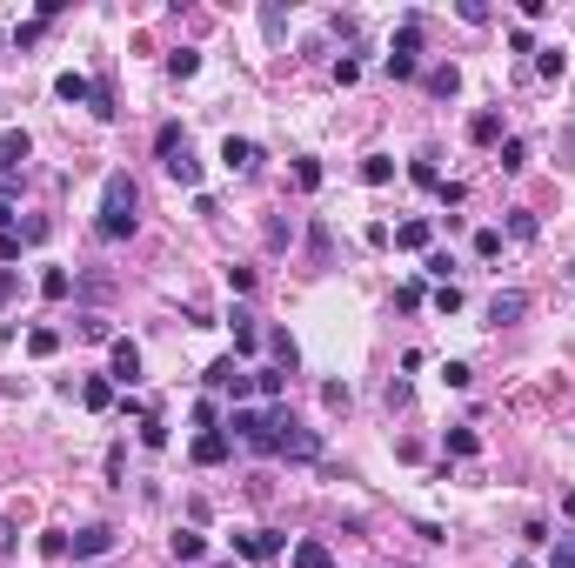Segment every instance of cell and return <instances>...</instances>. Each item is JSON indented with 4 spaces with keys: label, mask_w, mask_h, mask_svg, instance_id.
Returning a JSON list of instances; mask_svg holds the SVG:
<instances>
[{
    "label": "cell",
    "mask_w": 575,
    "mask_h": 568,
    "mask_svg": "<svg viewBox=\"0 0 575 568\" xmlns=\"http://www.w3.org/2000/svg\"><path fill=\"white\" fill-rule=\"evenodd\" d=\"M495 161H502V174H522V167H529V141H515V134H509Z\"/></svg>",
    "instance_id": "obj_21"
},
{
    "label": "cell",
    "mask_w": 575,
    "mask_h": 568,
    "mask_svg": "<svg viewBox=\"0 0 575 568\" xmlns=\"http://www.w3.org/2000/svg\"><path fill=\"white\" fill-rule=\"evenodd\" d=\"M388 81H415V54H388Z\"/></svg>",
    "instance_id": "obj_41"
},
{
    "label": "cell",
    "mask_w": 575,
    "mask_h": 568,
    "mask_svg": "<svg viewBox=\"0 0 575 568\" xmlns=\"http://www.w3.org/2000/svg\"><path fill=\"white\" fill-rule=\"evenodd\" d=\"M20 255V234H0V261H14Z\"/></svg>",
    "instance_id": "obj_51"
},
{
    "label": "cell",
    "mask_w": 575,
    "mask_h": 568,
    "mask_svg": "<svg viewBox=\"0 0 575 568\" xmlns=\"http://www.w3.org/2000/svg\"><path fill=\"white\" fill-rule=\"evenodd\" d=\"M295 568H334V555L321 541H295Z\"/></svg>",
    "instance_id": "obj_26"
},
{
    "label": "cell",
    "mask_w": 575,
    "mask_h": 568,
    "mask_svg": "<svg viewBox=\"0 0 575 568\" xmlns=\"http://www.w3.org/2000/svg\"><path fill=\"white\" fill-rule=\"evenodd\" d=\"M34 549H41V562H61V555H74V535H67V528H41Z\"/></svg>",
    "instance_id": "obj_18"
},
{
    "label": "cell",
    "mask_w": 575,
    "mask_h": 568,
    "mask_svg": "<svg viewBox=\"0 0 575 568\" xmlns=\"http://www.w3.org/2000/svg\"><path fill=\"white\" fill-rule=\"evenodd\" d=\"M469 141H475V148H495V141H502V114H495V107H482V114L469 120Z\"/></svg>",
    "instance_id": "obj_16"
},
{
    "label": "cell",
    "mask_w": 575,
    "mask_h": 568,
    "mask_svg": "<svg viewBox=\"0 0 575 568\" xmlns=\"http://www.w3.org/2000/svg\"><path fill=\"white\" fill-rule=\"evenodd\" d=\"M14 221H20V214L7 208V201H0V234H14Z\"/></svg>",
    "instance_id": "obj_52"
},
{
    "label": "cell",
    "mask_w": 575,
    "mask_h": 568,
    "mask_svg": "<svg viewBox=\"0 0 575 568\" xmlns=\"http://www.w3.org/2000/svg\"><path fill=\"white\" fill-rule=\"evenodd\" d=\"M509 234L515 241H535V234H542V221H535L529 208H509Z\"/></svg>",
    "instance_id": "obj_28"
},
{
    "label": "cell",
    "mask_w": 575,
    "mask_h": 568,
    "mask_svg": "<svg viewBox=\"0 0 575 568\" xmlns=\"http://www.w3.org/2000/svg\"><path fill=\"white\" fill-rule=\"evenodd\" d=\"M80 402H88L94 415H101V408H114V381H107V374H94V381H80Z\"/></svg>",
    "instance_id": "obj_19"
},
{
    "label": "cell",
    "mask_w": 575,
    "mask_h": 568,
    "mask_svg": "<svg viewBox=\"0 0 575 568\" xmlns=\"http://www.w3.org/2000/svg\"><path fill=\"white\" fill-rule=\"evenodd\" d=\"M362 180H368V188H388V180H395V161H388V154H368V161H362Z\"/></svg>",
    "instance_id": "obj_25"
},
{
    "label": "cell",
    "mask_w": 575,
    "mask_h": 568,
    "mask_svg": "<svg viewBox=\"0 0 575 568\" xmlns=\"http://www.w3.org/2000/svg\"><path fill=\"white\" fill-rule=\"evenodd\" d=\"M475 255H482V261L502 255V227H482V234H475Z\"/></svg>",
    "instance_id": "obj_38"
},
{
    "label": "cell",
    "mask_w": 575,
    "mask_h": 568,
    "mask_svg": "<svg viewBox=\"0 0 575 568\" xmlns=\"http://www.w3.org/2000/svg\"><path fill=\"white\" fill-rule=\"evenodd\" d=\"M167 74H174V81H195V74H201V54H195V47H174V54H167Z\"/></svg>",
    "instance_id": "obj_20"
},
{
    "label": "cell",
    "mask_w": 575,
    "mask_h": 568,
    "mask_svg": "<svg viewBox=\"0 0 575 568\" xmlns=\"http://www.w3.org/2000/svg\"><path fill=\"white\" fill-rule=\"evenodd\" d=\"M295 241V221H268V248H288Z\"/></svg>",
    "instance_id": "obj_48"
},
{
    "label": "cell",
    "mask_w": 575,
    "mask_h": 568,
    "mask_svg": "<svg viewBox=\"0 0 575 568\" xmlns=\"http://www.w3.org/2000/svg\"><path fill=\"white\" fill-rule=\"evenodd\" d=\"M422 268H428V274H435V281H441V288H448V268H455V261H448V255H435V248H428V261H422Z\"/></svg>",
    "instance_id": "obj_46"
},
{
    "label": "cell",
    "mask_w": 575,
    "mask_h": 568,
    "mask_svg": "<svg viewBox=\"0 0 575 568\" xmlns=\"http://www.w3.org/2000/svg\"><path fill=\"white\" fill-rule=\"evenodd\" d=\"M134 221H141V188L127 174H107V188H101V221H94V234L101 241H127L134 234Z\"/></svg>",
    "instance_id": "obj_2"
},
{
    "label": "cell",
    "mask_w": 575,
    "mask_h": 568,
    "mask_svg": "<svg viewBox=\"0 0 575 568\" xmlns=\"http://www.w3.org/2000/svg\"><path fill=\"white\" fill-rule=\"evenodd\" d=\"M0 555H14V522L0 515Z\"/></svg>",
    "instance_id": "obj_50"
},
{
    "label": "cell",
    "mask_w": 575,
    "mask_h": 568,
    "mask_svg": "<svg viewBox=\"0 0 575 568\" xmlns=\"http://www.w3.org/2000/svg\"><path fill=\"white\" fill-rule=\"evenodd\" d=\"M409 180H415V188H441V167H435V154H422V161H409Z\"/></svg>",
    "instance_id": "obj_29"
},
{
    "label": "cell",
    "mask_w": 575,
    "mask_h": 568,
    "mask_svg": "<svg viewBox=\"0 0 575 568\" xmlns=\"http://www.w3.org/2000/svg\"><path fill=\"white\" fill-rule=\"evenodd\" d=\"M227 328H234V355H255V348H261V328H255V314H248V308L227 314Z\"/></svg>",
    "instance_id": "obj_15"
},
{
    "label": "cell",
    "mask_w": 575,
    "mask_h": 568,
    "mask_svg": "<svg viewBox=\"0 0 575 568\" xmlns=\"http://www.w3.org/2000/svg\"><path fill=\"white\" fill-rule=\"evenodd\" d=\"M227 428H234V441H242V449L281 455V434L295 428V415H288L281 402H274V408H234V415H227Z\"/></svg>",
    "instance_id": "obj_1"
},
{
    "label": "cell",
    "mask_w": 575,
    "mask_h": 568,
    "mask_svg": "<svg viewBox=\"0 0 575 568\" xmlns=\"http://www.w3.org/2000/svg\"><path fill=\"white\" fill-rule=\"evenodd\" d=\"M535 74H542V81H562V74H569V54H562V47H542V54H535Z\"/></svg>",
    "instance_id": "obj_22"
},
{
    "label": "cell",
    "mask_w": 575,
    "mask_h": 568,
    "mask_svg": "<svg viewBox=\"0 0 575 568\" xmlns=\"http://www.w3.org/2000/svg\"><path fill=\"white\" fill-rule=\"evenodd\" d=\"M455 88H462V67H435V74H428V94H441V101H448Z\"/></svg>",
    "instance_id": "obj_31"
},
{
    "label": "cell",
    "mask_w": 575,
    "mask_h": 568,
    "mask_svg": "<svg viewBox=\"0 0 575 568\" xmlns=\"http://www.w3.org/2000/svg\"><path fill=\"white\" fill-rule=\"evenodd\" d=\"M14 288H20V281H14L7 268H0V301H14Z\"/></svg>",
    "instance_id": "obj_53"
},
{
    "label": "cell",
    "mask_w": 575,
    "mask_h": 568,
    "mask_svg": "<svg viewBox=\"0 0 575 568\" xmlns=\"http://www.w3.org/2000/svg\"><path fill=\"white\" fill-rule=\"evenodd\" d=\"M107 549H114V528H107V522H94V528H80V535H74V562H88V555H107Z\"/></svg>",
    "instance_id": "obj_14"
},
{
    "label": "cell",
    "mask_w": 575,
    "mask_h": 568,
    "mask_svg": "<svg viewBox=\"0 0 575 568\" xmlns=\"http://www.w3.org/2000/svg\"><path fill=\"white\" fill-rule=\"evenodd\" d=\"M448 455H462V462L482 455V434H475V428H448Z\"/></svg>",
    "instance_id": "obj_27"
},
{
    "label": "cell",
    "mask_w": 575,
    "mask_h": 568,
    "mask_svg": "<svg viewBox=\"0 0 575 568\" xmlns=\"http://www.w3.org/2000/svg\"><path fill=\"white\" fill-rule=\"evenodd\" d=\"M167 180H181V188H201V161H195V154H174V161H167Z\"/></svg>",
    "instance_id": "obj_23"
},
{
    "label": "cell",
    "mask_w": 575,
    "mask_h": 568,
    "mask_svg": "<svg viewBox=\"0 0 575 568\" xmlns=\"http://www.w3.org/2000/svg\"><path fill=\"white\" fill-rule=\"evenodd\" d=\"M321 402L334 408V415H349V402H355V388L349 381H321Z\"/></svg>",
    "instance_id": "obj_30"
},
{
    "label": "cell",
    "mask_w": 575,
    "mask_h": 568,
    "mask_svg": "<svg viewBox=\"0 0 575 568\" xmlns=\"http://www.w3.org/2000/svg\"><path fill=\"white\" fill-rule=\"evenodd\" d=\"M522 314H529V295H522V288H495V301H488V321H495V328H515Z\"/></svg>",
    "instance_id": "obj_5"
},
{
    "label": "cell",
    "mask_w": 575,
    "mask_h": 568,
    "mask_svg": "<svg viewBox=\"0 0 575 568\" xmlns=\"http://www.w3.org/2000/svg\"><path fill=\"white\" fill-rule=\"evenodd\" d=\"M167 549H174V562H181V568H195L201 555H208V541H201V528H174V535H167Z\"/></svg>",
    "instance_id": "obj_13"
},
{
    "label": "cell",
    "mask_w": 575,
    "mask_h": 568,
    "mask_svg": "<svg viewBox=\"0 0 575 568\" xmlns=\"http://www.w3.org/2000/svg\"><path fill=\"white\" fill-rule=\"evenodd\" d=\"M154 154H161V167L174 161V154H188V127L181 120H161V127H154Z\"/></svg>",
    "instance_id": "obj_11"
},
{
    "label": "cell",
    "mask_w": 575,
    "mask_h": 568,
    "mask_svg": "<svg viewBox=\"0 0 575 568\" xmlns=\"http://www.w3.org/2000/svg\"><path fill=\"white\" fill-rule=\"evenodd\" d=\"M227 455H234V434H227V428H208V434H195V462H201V468H221Z\"/></svg>",
    "instance_id": "obj_6"
},
{
    "label": "cell",
    "mask_w": 575,
    "mask_h": 568,
    "mask_svg": "<svg viewBox=\"0 0 575 568\" xmlns=\"http://www.w3.org/2000/svg\"><path fill=\"white\" fill-rule=\"evenodd\" d=\"M34 154V141L20 134V127H7V134H0V174H20V161H27Z\"/></svg>",
    "instance_id": "obj_10"
},
{
    "label": "cell",
    "mask_w": 575,
    "mask_h": 568,
    "mask_svg": "<svg viewBox=\"0 0 575 568\" xmlns=\"http://www.w3.org/2000/svg\"><path fill=\"white\" fill-rule=\"evenodd\" d=\"M255 388L268 395V408H274V402L288 395V374H281V368H268V374H255Z\"/></svg>",
    "instance_id": "obj_32"
},
{
    "label": "cell",
    "mask_w": 575,
    "mask_h": 568,
    "mask_svg": "<svg viewBox=\"0 0 575 568\" xmlns=\"http://www.w3.org/2000/svg\"><path fill=\"white\" fill-rule=\"evenodd\" d=\"M295 188H302V195H315V188H321V161H295Z\"/></svg>",
    "instance_id": "obj_35"
},
{
    "label": "cell",
    "mask_w": 575,
    "mask_h": 568,
    "mask_svg": "<svg viewBox=\"0 0 575 568\" xmlns=\"http://www.w3.org/2000/svg\"><path fill=\"white\" fill-rule=\"evenodd\" d=\"M395 248H402V255H428V241H435V227H428L422 221V214H415V221H402V227H395Z\"/></svg>",
    "instance_id": "obj_7"
},
{
    "label": "cell",
    "mask_w": 575,
    "mask_h": 568,
    "mask_svg": "<svg viewBox=\"0 0 575 568\" xmlns=\"http://www.w3.org/2000/svg\"><path fill=\"white\" fill-rule=\"evenodd\" d=\"M281 455H288V462H315V455H321V434H315V428H288V434H281Z\"/></svg>",
    "instance_id": "obj_9"
},
{
    "label": "cell",
    "mask_w": 575,
    "mask_h": 568,
    "mask_svg": "<svg viewBox=\"0 0 575 568\" xmlns=\"http://www.w3.org/2000/svg\"><path fill=\"white\" fill-rule=\"evenodd\" d=\"M268 355H274V368H295V342H288V334H268Z\"/></svg>",
    "instance_id": "obj_37"
},
{
    "label": "cell",
    "mask_w": 575,
    "mask_h": 568,
    "mask_svg": "<svg viewBox=\"0 0 575 568\" xmlns=\"http://www.w3.org/2000/svg\"><path fill=\"white\" fill-rule=\"evenodd\" d=\"M255 161H261L255 141H242V134H227V141H221V167H227V174H248Z\"/></svg>",
    "instance_id": "obj_12"
},
{
    "label": "cell",
    "mask_w": 575,
    "mask_h": 568,
    "mask_svg": "<svg viewBox=\"0 0 575 568\" xmlns=\"http://www.w3.org/2000/svg\"><path fill=\"white\" fill-rule=\"evenodd\" d=\"M435 308H441V314H455V308H462V288H455V281H448V288H435Z\"/></svg>",
    "instance_id": "obj_47"
},
{
    "label": "cell",
    "mask_w": 575,
    "mask_h": 568,
    "mask_svg": "<svg viewBox=\"0 0 575 568\" xmlns=\"http://www.w3.org/2000/svg\"><path fill=\"white\" fill-rule=\"evenodd\" d=\"M441 381H448V388H469L475 368H469V361H448V368H441Z\"/></svg>",
    "instance_id": "obj_40"
},
{
    "label": "cell",
    "mask_w": 575,
    "mask_h": 568,
    "mask_svg": "<svg viewBox=\"0 0 575 568\" xmlns=\"http://www.w3.org/2000/svg\"><path fill=\"white\" fill-rule=\"evenodd\" d=\"M195 428H201V434L221 428V408H214V402H195Z\"/></svg>",
    "instance_id": "obj_42"
},
{
    "label": "cell",
    "mask_w": 575,
    "mask_h": 568,
    "mask_svg": "<svg viewBox=\"0 0 575 568\" xmlns=\"http://www.w3.org/2000/svg\"><path fill=\"white\" fill-rule=\"evenodd\" d=\"M54 94H61V101H74V107H80V101L94 107V81H88V74H74V67H67V74L54 81Z\"/></svg>",
    "instance_id": "obj_17"
},
{
    "label": "cell",
    "mask_w": 575,
    "mask_h": 568,
    "mask_svg": "<svg viewBox=\"0 0 575 568\" xmlns=\"http://www.w3.org/2000/svg\"><path fill=\"white\" fill-rule=\"evenodd\" d=\"M41 295H47V301H67V295H74V274H67V268H47V274H41Z\"/></svg>",
    "instance_id": "obj_24"
},
{
    "label": "cell",
    "mask_w": 575,
    "mask_h": 568,
    "mask_svg": "<svg viewBox=\"0 0 575 568\" xmlns=\"http://www.w3.org/2000/svg\"><path fill=\"white\" fill-rule=\"evenodd\" d=\"M54 348H61V334H54V328H34V334H27V355H41V361H47Z\"/></svg>",
    "instance_id": "obj_36"
},
{
    "label": "cell",
    "mask_w": 575,
    "mask_h": 568,
    "mask_svg": "<svg viewBox=\"0 0 575 568\" xmlns=\"http://www.w3.org/2000/svg\"><path fill=\"white\" fill-rule=\"evenodd\" d=\"M0 41H7V34H0Z\"/></svg>",
    "instance_id": "obj_57"
},
{
    "label": "cell",
    "mask_w": 575,
    "mask_h": 568,
    "mask_svg": "<svg viewBox=\"0 0 575 568\" xmlns=\"http://www.w3.org/2000/svg\"><path fill=\"white\" fill-rule=\"evenodd\" d=\"M556 568H575V535H556Z\"/></svg>",
    "instance_id": "obj_49"
},
{
    "label": "cell",
    "mask_w": 575,
    "mask_h": 568,
    "mask_svg": "<svg viewBox=\"0 0 575 568\" xmlns=\"http://www.w3.org/2000/svg\"><path fill=\"white\" fill-rule=\"evenodd\" d=\"M435 195H441V208H462V201H469V188H462V180H441Z\"/></svg>",
    "instance_id": "obj_43"
},
{
    "label": "cell",
    "mask_w": 575,
    "mask_h": 568,
    "mask_svg": "<svg viewBox=\"0 0 575 568\" xmlns=\"http://www.w3.org/2000/svg\"><path fill=\"white\" fill-rule=\"evenodd\" d=\"M141 441H148V449H167V421L161 415H141Z\"/></svg>",
    "instance_id": "obj_34"
},
{
    "label": "cell",
    "mask_w": 575,
    "mask_h": 568,
    "mask_svg": "<svg viewBox=\"0 0 575 568\" xmlns=\"http://www.w3.org/2000/svg\"><path fill=\"white\" fill-rule=\"evenodd\" d=\"M334 81H341V88H355V81H362V60L341 54V60H334Z\"/></svg>",
    "instance_id": "obj_39"
},
{
    "label": "cell",
    "mask_w": 575,
    "mask_h": 568,
    "mask_svg": "<svg viewBox=\"0 0 575 568\" xmlns=\"http://www.w3.org/2000/svg\"><path fill=\"white\" fill-rule=\"evenodd\" d=\"M201 381H208L214 395H234V408H242L248 395H255V381H248V368H242V361H234V355H221V361H214L208 374H201Z\"/></svg>",
    "instance_id": "obj_3"
},
{
    "label": "cell",
    "mask_w": 575,
    "mask_h": 568,
    "mask_svg": "<svg viewBox=\"0 0 575 568\" xmlns=\"http://www.w3.org/2000/svg\"><path fill=\"white\" fill-rule=\"evenodd\" d=\"M562 515H569V522H575V488H569V495H562Z\"/></svg>",
    "instance_id": "obj_54"
},
{
    "label": "cell",
    "mask_w": 575,
    "mask_h": 568,
    "mask_svg": "<svg viewBox=\"0 0 575 568\" xmlns=\"http://www.w3.org/2000/svg\"><path fill=\"white\" fill-rule=\"evenodd\" d=\"M281 549H288V535H274V528H248V535H234V555H242V562H274Z\"/></svg>",
    "instance_id": "obj_4"
},
{
    "label": "cell",
    "mask_w": 575,
    "mask_h": 568,
    "mask_svg": "<svg viewBox=\"0 0 575 568\" xmlns=\"http://www.w3.org/2000/svg\"><path fill=\"white\" fill-rule=\"evenodd\" d=\"M227 288L234 295H255V268H227Z\"/></svg>",
    "instance_id": "obj_45"
},
{
    "label": "cell",
    "mask_w": 575,
    "mask_h": 568,
    "mask_svg": "<svg viewBox=\"0 0 575 568\" xmlns=\"http://www.w3.org/2000/svg\"><path fill=\"white\" fill-rule=\"evenodd\" d=\"M415 47H422V20H402V34H395V54H415Z\"/></svg>",
    "instance_id": "obj_33"
},
{
    "label": "cell",
    "mask_w": 575,
    "mask_h": 568,
    "mask_svg": "<svg viewBox=\"0 0 575 568\" xmlns=\"http://www.w3.org/2000/svg\"><path fill=\"white\" fill-rule=\"evenodd\" d=\"M569 288H575V261H569Z\"/></svg>",
    "instance_id": "obj_55"
},
{
    "label": "cell",
    "mask_w": 575,
    "mask_h": 568,
    "mask_svg": "<svg viewBox=\"0 0 575 568\" xmlns=\"http://www.w3.org/2000/svg\"><path fill=\"white\" fill-rule=\"evenodd\" d=\"M107 381H114V388H134L141 381V348L134 342H114V374H107Z\"/></svg>",
    "instance_id": "obj_8"
},
{
    "label": "cell",
    "mask_w": 575,
    "mask_h": 568,
    "mask_svg": "<svg viewBox=\"0 0 575 568\" xmlns=\"http://www.w3.org/2000/svg\"><path fill=\"white\" fill-rule=\"evenodd\" d=\"M395 308H422V281H402V288H395Z\"/></svg>",
    "instance_id": "obj_44"
},
{
    "label": "cell",
    "mask_w": 575,
    "mask_h": 568,
    "mask_svg": "<svg viewBox=\"0 0 575 568\" xmlns=\"http://www.w3.org/2000/svg\"><path fill=\"white\" fill-rule=\"evenodd\" d=\"M509 568H535V562H509Z\"/></svg>",
    "instance_id": "obj_56"
}]
</instances>
